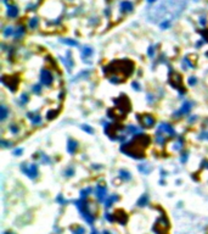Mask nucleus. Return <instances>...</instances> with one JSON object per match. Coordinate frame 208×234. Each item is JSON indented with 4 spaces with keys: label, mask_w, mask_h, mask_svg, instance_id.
Segmentation results:
<instances>
[{
    "label": "nucleus",
    "mask_w": 208,
    "mask_h": 234,
    "mask_svg": "<svg viewBox=\"0 0 208 234\" xmlns=\"http://www.w3.org/2000/svg\"><path fill=\"white\" fill-rule=\"evenodd\" d=\"M185 5L186 3L184 0H164L158 7L152 9L148 16L152 13L155 15L151 17L152 21H170L172 18L178 17L182 13Z\"/></svg>",
    "instance_id": "obj_1"
},
{
    "label": "nucleus",
    "mask_w": 208,
    "mask_h": 234,
    "mask_svg": "<svg viewBox=\"0 0 208 234\" xmlns=\"http://www.w3.org/2000/svg\"><path fill=\"white\" fill-rule=\"evenodd\" d=\"M76 205H77V207H78L79 210V212L83 215V217L85 218V221H87L89 224H93L94 222V216L91 213H90V211L88 209V204L85 203V201L83 200H79V201H76Z\"/></svg>",
    "instance_id": "obj_2"
},
{
    "label": "nucleus",
    "mask_w": 208,
    "mask_h": 234,
    "mask_svg": "<svg viewBox=\"0 0 208 234\" xmlns=\"http://www.w3.org/2000/svg\"><path fill=\"white\" fill-rule=\"evenodd\" d=\"M54 78H52V75L50 73V71L49 70H42V72H40V82H42L43 84L45 85H50L52 83Z\"/></svg>",
    "instance_id": "obj_3"
},
{
    "label": "nucleus",
    "mask_w": 208,
    "mask_h": 234,
    "mask_svg": "<svg viewBox=\"0 0 208 234\" xmlns=\"http://www.w3.org/2000/svg\"><path fill=\"white\" fill-rule=\"evenodd\" d=\"M155 231L158 233V234H166V231H167V221L164 218H160L156 223L155 226Z\"/></svg>",
    "instance_id": "obj_4"
},
{
    "label": "nucleus",
    "mask_w": 208,
    "mask_h": 234,
    "mask_svg": "<svg viewBox=\"0 0 208 234\" xmlns=\"http://www.w3.org/2000/svg\"><path fill=\"white\" fill-rule=\"evenodd\" d=\"M22 171H23L27 176L30 177V178H35L38 176V168L35 165H29L28 167H22Z\"/></svg>",
    "instance_id": "obj_5"
},
{
    "label": "nucleus",
    "mask_w": 208,
    "mask_h": 234,
    "mask_svg": "<svg viewBox=\"0 0 208 234\" xmlns=\"http://www.w3.org/2000/svg\"><path fill=\"white\" fill-rule=\"evenodd\" d=\"M106 194H107V189L105 187H102V185L96 187V196L100 201H103V199L106 198Z\"/></svg>",
    "instance_id": "obj_6"
},
{
    "label": "nucleus",
    "mask_w": 208,
    "mask_h": 234,
    "mask_svg": "<svg viewBox=\"0 0 208 234\" xmlns=\"http://www.w3.org/2000/svg\"><path fill=\"white\" fill-rule=\"evenodd\" d=\"M157 132H163V133H168V134H175V132H174V129L172 128L169 125H167V123H162V125L158 127V129H157Z\"/></svg>",
    "instance_id": "obj_7"
},
{
    "label": "nucleus",
    "mask_w": 208,
    "mask_h": 234,
    "mask_svg": "<svg viewBox=\"0 0 208 234\" xmlns=\"http://www.w3.org/2000/svg\"><path fill=\"white\" fill-rule=\"evenodd\" d=\"M77 148H78V144H77V141H74L73 139H70V140H68V146H67V151H68L70 154H73Z\"/></svg>",
    "instance_id": "obj_8"
},
{
    "label": "nucleus",
    "mask_w": 208,
    "mask_h": 234,
    "mask_svg": "<svg viewBox=\"0 0 208 234\" xmlns=\"http://www.w3.org/2000/svg\"><path fill=\"white\" fill-rule=\"evenodd\" d=\"M121 10L122 11H128L130 12L133 10V4L130 3V1H123L121 4Z\"/></svg>",
    "instance_id": "obj_9"
},
{
    "label": "nucleus",
    "mask_w": 208,
    "mask_h": 234,
    "mask_svg": "<svg viewBox=\"0 0 208 234\" xmlns=\"http://www.w3.org/2000/svg\"><path fill=\"white\" fill-rule=\"evenodd\" d=\"M141 121V120H140ZM142 122V126H145V127H151V126H153V118L151 117V116H145L144 117V120L141 121Z\"/></svg>",
    "instance_id": "obj_10"
},
{
    "label": "nucleus",
    "mask_w": 208,
    "mask_h": 234,
    "mask_svg": "<svg viewBox=\"0 0 208 234\" xmlns=\"http://www.w3.org/2000/svg\"><path fill=\"white\" fill-rule=\"evenodd\" d=\"M7 15L10 17H16L17 15H19V9H17L16 6H9Z\"/></svg>",
    "instance_id": "obj_11"
},
{
    "label": "nucleus",
    "mask_w": 208,
    "mask_h": 234,
    "mask_svg": "<svg viewBox=\"0 0 208 234\" xmlns=\"http://www.w3.org/2000/svg\"><path fill=\"white\" fill-rule=\"evenodd\" d=\"M147 203H148V196L145 194V195H142L141 198L138 200V206H140V207H144V206H145Z\"/></svg>",
    "instance_id": "obj_12"
},
{
    "label": "nucleus",
    "mask_w": 208,
    "mask_h": 234,
    "mask_svg": "<svg viewBox=\"0 0 208 234\" xmlns=\"http://www.w3.org/2000/svg\"><path fill=\"white\" fill-rule=\"evenodd\" d=\"M190 110H191V103H189V101H186V103H184V105H183V107H182V110H180V113L182 115H184V113H187Z\"/></svg>",
    "instance_id": "obj_13"
},
{
    "label": "nucleus",
    "mask_w": 208,
    "mask_h": 234,
    "mask_svg": "<svg viewBox=\"0 0 208 234\" xmlns=\"http://www.w3.org/2000/svg\"><path fill=\"white\" fill-rule=\"evenodd\" d=\"M116 200H117V196H116V195L110 196V198L106 200V207H110V206L112 205V203H113V201H116Z\"/></svg>",
    "instance_id": "obj_14"
},
{
    "label": "nucleus",
    "mask_w": 208,
    "mask_h": 234,
    "mask_svg": "<svg viewBox=\"0 0 208 234\" xmlns=\"http://www.w3.org/2000/svg\"><path fill=\"white\" fill-rule=\"evenodd\" d=\"M30 121L33 125H38V123H40V121H42V118H40V116H34V117H30Z\"/></svg>",
    "instance_id": "obj_15"
},
{
    "label": "nucleus",
    "mask_w": 208,
    "mask_h": 234,
    "mask_svg": "<svg viewBox=\"0 0 208 234\" xmlns=\"http://www.w3.org/2000/svg\"><path fill=\"white\" fill-rule=\"evenodd\" d=\"M0 110H1V120H5L6 116H7V109L5 106H1Z\"/></svg>",
    "instance_id": "obj_16"
},
{
    "label": "nucleus",
    "mask_w": 208,
    "mask_h": 234,
    "mask_svg": "<svg viewBox=\"0 0 208 234\" xmlns=\"http://www.w3.org/2000/svg\"><path fill=\"white\" fill-rule=\"evenodd\" d=\"M119 174H121V177L123 178V179H130V174H129V172H127V171H121Z\"/></svg>",
    "instance_id": "obj_17"
},
{
    "label": "nucleus",
    "mask_w": 208,
    "mask_h": 234,
    "mask_svg": "<svg viewBox=\"0 0 208 234\" xmlns=\"http://www.w3.org/2000/svg\"><path fill=\"white\" fill-rule=\"evenodd\" d=\"M37 25H38V20H37V18H32V20L29 21V27H30V28L37 27Z\"/></svg>",
    "instance_id": "obj_18"
},
{
    "label": "nucleus",
    "mask_w": 208,
    "mask_h": 234,
    "mask_svg": "<svg viewBox=\"0 0 208 234\" xmlns=\"http://www.w3.org/2000/svg\"><path fill=\"white\" fill-rule=\"evenodd\" d=\"M73 234H85V229L83 227H78L76 231H73Z\"/></svg>",
    "instance_id": "obj_19"
},
{
    "label": "nucleus",
    "mask_w": 208,
    "mask_h": 234,
    "mask_svg": "<svg viewBox=\"0 0 208 234\" xmlns=\"http://www.w3.org/2000/svg\"><path fill=\"white\" fill-rule=\"evenodd\" d=\"M13 33V29L11 28V27H7V28L5 29V31H4V35H5V37H9V35H11Z\"/></svg>",
    "instance_id": "obj_20"
},
{
    "label": "nucleus",
    "mask_w": 208,
    "mask_h": 234,
    "mask_svg": "<svg viewBox=\"0 0 208 234\" xmlns=\"http://www.w3.org/2000/svg\"><path fill=\"white\" fill-rule=\"evenodd\" d=\"M91 54H93V51H91V49H90V48H85L83 50V55H84V56H90Z\"/></svg>",
    "instance_id": "obj_21"
},
{
    "label": "nucleus",
    "mask_w": 208,
    "mask_h": 234,
    "mask_svg": "<svg viewBox=\"0 0 208 234\" xmlns=\"http://www.w3.org/2000/svg\"><path fill=\"white\" fill-rule=\"evenodd\" d=\"M196 82H197V81H196L195 77H190V79H189V84H190V85H195Z\"/></svg>",
    "instance_id": "obj_22"
},
{
    "label": "nucleus",
    "mask_w": 208,
    "mask_h": 234,
    "mask_svg": "<svg viewBox=\"0 0 208 234\" xmlns=\"http://www.w3.org/2000/svg\"><path fill=\"white\" fill-rule=\"evenodd\" d=\"M22 34H23V28H19V31H17V33H16V38H19V37H21Z\"/></svg>",
    "instance_id": "obj_23"
},
{
    "label": "nucleus",
    "mask_w": 208,
    "mask_h": 234,
    "mask_svg": "<svg viewBox=\"0 0 208 234\" xmlns=\"http://www.w3.org/2000/svg\"><path fill=\"white\" fill-rule=\"evenodd\" d=\"M63 43L70 44V45H78V43H77V42H73V40H63Z\"/></svg>",
    "instance_id": "obj_24"
},
{
    "label": "nucleus",
    "mask_w": 208,
    "mask_h": 234,
    "mask_svg": "<svg viewBox=\"0 0 208 234\" xmlns=\"http://www.w3.org/2000/svg\"><path fill=\"white\" fill-rule=\"evenodd\" d=\"M33 90H34V93L38 94V93H40V90H42V89H40V85L37 84V85H34V89H33Z\"/></svg>",
    "instance_id": "obj_25"
},
{
    "label": "nucleus",
    "mask_w": 208,
    "mask_h": 234,
    "mask_svg": "<svg viewBox=\"0 0 208 234\" xmlns=\"http://www.w3.org/2000/svg\"><path fill=\"white\" fill-rule=\"evenodd\" d=\"M83 129H85L87 132H89V133H93V129L91 128H89V126L87 127V126H83Z\"/></svg>",
    "instance_id": "obj_26"
},
{
    "label": "nucleus",
    "mask_w": 208,
    "mask_h": 234,
    "mask_svg": "<svg viewBox=\"0 0 208 234\" xmlns=\"http://www.w3.org/2000/svg\"><path fill=\"white\" fill-rule=\"evenodd\" d=\"M73 169H72V168H70V169H67V171H66V174H67V176H68V174H70V176H71V174H73Z\"/></svg>",
    "instance_id": "obj_27"
},
{
    "label": "nucleus",
    "mask_w": 208,
    "mask_h": 234,
    "mask_svg": "<svg viewBox=\"0 0 208 234\" xmlns=\"http://www.w3.org/2000/svg\"><path fill=\"white\" fill-rule=\"evenodd\" d=\"M11 131H12L13 133H17V132H19V128H16L15 126H12V127H11Z\"/></svg>",
    "instance_id": "obj_28"
},
{
    "label": "nucleus",
    "mask_w": 208,
    "mask_h": 234,
    "mask_svg": "<svg viewBox=\"0 0 208 234\" xmlns=\"http://www.w3.org/2000/svg\"><path fill=\"white\" fill-rule=\"evenodd\" d=\"M148 55H150V56H152V55H153V48L152 47L148 49Z\"/></svg>",
    "instance_id": "obj_29"
},
{
    "label": "nucleus",
    "mask_w": 208,
    "mask_h": 234,
    "mask_svg": "<svg viewBox=\"0 0 208 234\" xmlns=\"http://www.w3.org/2000/svg\"><path fill=\"white\" fill-rule=\"evenodd\" d=\"M27 100H28V99H27V95H26V94H23V95H22V101L26 103Z\"/></svg>",
    "instance_id": "obj_30"
},
{
    "label": "nucleus",
    "mask_w": 208,
    "mask_h": 234,
    "mask_svg": "<svg viewBox=\"0 0 208 234\" xmlns=\"http://www.w3.org/2000/svg\"><path fill=\"white\" fill-rule=\"evenodd\" d=\"M133 87H134V89H138V90L140 89V88H139V83H135V82L133 83Z\"/></svg>",
    "instance_id": "obj_31"
},
{
    "label": "nucleus",
    "mask_w": 208,
    "mask_h": 234,
    "mask_svg": "<svg viewBox=\"0 0 208 234\" xmlns=\"http://www.w3.org/2000/svg\"><path fill=\"white\" fill-rule=\"evenodd\" d=\"M21 153H22V150H16V151H15L16 155H19V154H21Z\"/></svg>",
    "instance_id": "obj_32"
},
{
    "label": "nucleus",
    "mask_w": 208,
    "mask_h": 234,
    "mask_svg": "<svg viewBox=\"0 0 208 234\" xmlns=\"http://www.w3.org/2000/svg\"><path fill=\"white\" fill-rule=\"evenodd\" d=\"M91 234H99V233H97L96 231H93V232H91Z\"/></svg>",
    "instance_id": "obj_33"
},
{
    "label": "nucleus",
    "mask_w": 208,
    "mask_h": 234,
    "mask_svg": "<svg viewBox=\"0 0 208 234\" xmlns=\"http://www.w3.org/2000/svg\"><path fill=\"white\" fill-rule=\"evenodd\" d=\"M148 3H153V1H156V0H147Z\"/></svg>",
    "instance_id": "obj_34"
},
{
    "label": "nucleus",
    "mask_w": 208,
    "mask_h": 234,
    "mask_svg": "<svg viewBox=\"0 0 208 234\" xmlns=\"http://www.w3.org/2000/svg\"><path fill=\"white\" fill-rule=\"evenodd\" d=\"M103 234H110V233H108V232H106V231H105V232H103Z\"/></svg>",
    "instance_id": "obj_35"
},
{
    "label": "nucleus",
    "mask_w": 208,
    "mask_h": 234,
    "mask_svg": "<svg viewBox=\"0 0 208 234\" xmlns=\"http://www.w3.org/2000/svg\"><path fill=\"white\" fill-rule=\"evenodd\" d=\"M5 234H12V233H9V232H7V233H5Z\"/></svg>",
    "instance_id": "obj_36"
}]
</instances>
